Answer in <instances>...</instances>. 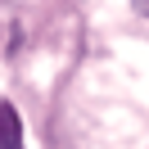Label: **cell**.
I'll return each instance as SVG.
<instances>
[{
  "mask_svg": "<svg viewBox=\"0 0 149 149\" xmlns=\"http://www.w3.org/2000/svg\"><path fill=\"white\" fill-rule=\"evenodd\" d=\"M0 149H23V122L14 104H0Z\"/></svg>",
  "mask_w": 149,
  "mask_h": 149,
  "instance_id": "6da1fadb",
  "label": "cell"
},
{
  "mask_svg": "<svg viewBox=\"0 0 149 149\" xmlns=\"http://www.w3.org/2000/svg\"><path fill=\"white\" fill-rule=\"evenodd\" d=\"M131 5H136V9H140V14L149 18V0H131Z\"/></svg>",
  "mask_w": 149,
  "mask_h": 149,
  "instance_id": "7a4b0ae2",
  "label": "cell"
}]
</instances>
